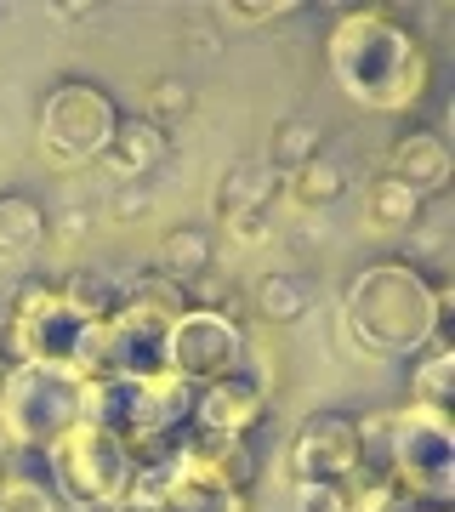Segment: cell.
I'll return each instance as SVG.
<instances>
[{
	"mask_svg": "<svg viewBox=\"0 0 455 512\" xmlns=\"http://www.w3.org/2000/svg\"><path fill=\"white\" fill-rule=\"evenodd\" d=\"M325 69L347 103L370 114H404L427 97L433 63L416 29H404L393 6H353L325 40Z\"/></svg>",
	"mask_w": 455,
	"mask_h": 512,
	"instance_id": "cell-1",
	"label": "cell"
},
{
	"mask_svg": "<svg viewBox=\"0 0 455 512\" xmlns=\"http://www.w3.org/2000/svg\"><path fill=\"white\" fill-rule=\"evenodd\" d=\"M342 330L359 353L376 359H410L427 348H455L450 319L433 302V279L404 256H382L347 279Z\"/></svg>",
	"mask_w": 455,
	"mask_h": 512,
	"instance_id": "cell-2",
	"label": "cell"
},
{
	"mask_svg": "<svg viewBox=\"0 0 455 512\" xmlns=\"http://www.w3.org/2000/svg\"><path fill=\"white\" fill-rule=\"evenodd\" d=\"M86 421V376L69 365L0 370V439L6 450H52Z\"/></svg>",
	"mask_w": 455,
	"mask_h": 512,
	"instance_id": "cell-3",
	"label": "cell"
},
{
	"mask_svg": "<svg viewBox=\"0 0 455 512\" xmlns=\"http://www.w3.org/2000/svg\"><path fill=\"white\" fill-rule=\"evenodd\" d=\"M387 444H393V484L416 507H450L455 501V421H450V410H427V404L387 410Z\"/></svg>",
	"mask_w": 455,
	"mask_h": 512,
	"instance_id": "cell-4",
	"label": "cell"
},
{
	"mask_svg": "<svg viewBox=\"0 0 455 512\" xmlns=\"http://www.w3.org/2000/svg\"><path fill=\"white\" fill-rule=\"evenodd\" d=\"M46 467H52V495L69 501L74 512H114L131 490V450L126 439H114L103 427H69L63 439L46 450Z\"/></svg>",
	"mask_w": 455,
	"mask_h": 512,
	"instance_id": "cell-5",
	"label": "cell"
},
{
	"mask_svg": "<svg viewBox=\"0 0 455 512\" xmlns=\"http://www.w3.org/2000/svg\"><path fill=\"white\" fill-rule=\"evenodd\" d=\"M114 126H120V109L103 86L91 80H63L46 103H40V160L52 171H74V165L103 160Z\"/></svg>",
	"mask_w": 455,
	"mask_h": 512,
	"instance_id": "cell-6",
	"label": "cell"
},
{
	"mask_svg": "<svg viewBox=\"0 0 455 512\" xmlns=\"http://www.w3.org/2000/svg\"><path fill=\"white\" fill-rule=\"evenodd\" d=\"M251 359L245 325L222 308H188L165 330V376H177L188 387H205L217 376H234Z\"/></svg>",
	"mask_w": 455,
	"mask_h": 512,
	"instance_id": "cell-7",
	"label": "cell"
},
{
	"mask_svg": "<svg viewBox=\"0 0 455 512\" xmlns=\"http://www.w3.org/2000/svg\"><path fill=\"white\" fill-rule=\"evenodd\" d=\"M6 319L18 325V348H23V365H69L80 370V353H86V336H91V319L57 296V285L46 279H23L18 296Z\"/></svg>",
	"mask_w": 455,
	"mask_h": 512,
	"instance_id": "cell-8",
	"label": "cell"
},
{
	"mask_svg": "<svg viewBox=\"0 0 455 512\" xmlns=\"http://www.w3.org/2000/svg\"><path fill=\"white\" fill-rule=\"evenodd\" d=\"M165 330H171V319L137 308V302H120V313L97 325V376H131V382L160 376Z\"/></svg>",
	"mask_w": 455,
	"mask_h": 512,
	"instance_id": "cell-9",
	"label": "cell"
},
{
	"mask_svg": "<svg viewBox=\"0 0 455 512\" xmlns=\"http://www.w3.org/2000/svg\"><path fill=\"white\" fill-rule=\"evenodd\" d=\"M262 416H268V387H262V376L234 370V376H217V382L194 387V416H188V427L205 433V439H251Z\"/></svg>",
	"mask_w": 455,
	"mask_h": 512,
	"instance_id": "cell-10",
	"label": "cell"
},
{
	"mask_svg": "<svg viewBox=\"0 0 455 512\" xmlns=\"http://www.w3.org/2000/svg\"><path fill=\"white\" fill-rule=\"evenodd\" d=\"M353 456H359V439H353V416H336V410H319L296 427L291 439V478L308 484V478H325V484H347L353 478Z\"/></svg>",
	"mask_w": 455,
	"mask_h": 512,
	"instance_id": "cell-11",
	"label": "cell"
},
{
	"mask_svg": "<svg viewBox=\"0 0 455 512\" xmlns=\"http://www.w3.org/2000/svg\"><path fill=\"white\" fill-rule=\"evenodd\" d=\"M387 177H393V183H404L421 205H427L433 194H444V188H450V177H455L450 143H444L438 131H404L399 143L387 148Z\"/></svg>",
	"mask_w": 455,
	"mask_h": 512,
	"instance_id": "cell-12",
	"label": "cell"
},
{
	"mask_svg": "<svg viewBox=\"0 0 455 512\" xmlns=\"http://www.w3.org/2000/svg\"><path fill=\"white\" fill-rule=\"evenodd\" d=\"M154 512H251V501L239 490H228L222 478H211L200 461L177 456V478L165 484V495L154 501Z\"/></svg>",
	"mask_w": 455,
	"mask_h": 512,
	"instance_id": "cell-13",
	"label": "cell"
},
{
	"mask_svg": "<svg viewBox=\"0 0 455 512\" xmlns=\"http://www.w3.org/2000/svg\"><path fill=\"white\" fill-rule=\"evenodd\" d=\"M165 131L160 126H148V120H120L109 137V148H103V160L114 165V177L120 183H143L148 171L165 160Z\"/></svg>",
	"mask_w": 455,
	"mask_h": 512,
	"instance_id": "cell-14",
	"label": "cell"
},
{
	"mask_svg": "<svg viewBox=\"0 0 455 512\" xmlns=\"http://www.w3.org/2000/svg\"><path fill=\"white\" fill-rule=\"evenodd\" d=\"M308 308H313V279L308 274L268 268V274L251 285V313L256 319H268V325H296Z\"/></svg>",
	"mask_w": 455,
	"mask_h": 512,
	"instance_id": "cell-15",
	"label": "cell"
},
{
	"mask_svg": "<svg viewBox=\"0 0 455 512\" xmlns=\"http://www.w3.org/2000/svg\"><path fill=\"white\" fill-rule=\"evenodd\" d=\"M46 234H52V217L29 194H0V262L35 256L46 245Z\"/></svg>",
	"mask_w": 455,
	"mask_h": 512,
	"instance_id": "cell-16",
	"label": "cell"
},
{
	"mask_svg": "<svg viewBox=\"0 0 455 512\" xmlns=\"http://www.w3.org/2000/svg\"><path fill=\"white\" fill-rule=\"evenodd\" d=\"M57 296H63L80 319L103 325V319H114L120 302H126V279H114L109 268H74V274L57 285Z\"/></svg>",
	"mask_w": 455,
	"mask_h": 512,
	"instance_id": "cell-17",
	"label": "cell"
},
{
	"mask_svg": "<svg viewBox=\"0 0 455 512\" xmlns=\"http://www.w3.org/2000/svg\"><path fill=\"white\" fill-rule=\"evenodd\" d=\"M273 188H279V177H273L262 160H234L217 177V211H222V217H239V211H268Z\"/></svg>",
	"mask_w": 455,
	"mask_h": 512,
	"instance_id": "cell-18",
	"label": "cell"
},
{
	"mask_svg": "<svg viewBox=\"0 0 455 512\" xmlns=\"http://www.w3.org/2000/svg\"><path fill=\"white\" fill-rule=\"evenodd\" d=\"M353 439H359V456H353V478H347V490H376V484H393L387 410H382V416H359V421H353Z\"/></svg>",
	"mask_w": 455,
	"mask_h": 512,
	"instance_id": "cell-19",
	"label": "cell"
},
{
	"mask_svg": "<svg viewBox=\"0 0 455 512\" xmlns=\"http://www.w3.org/2000/svg\"><path fill=\"white\" fill-rule=\"evenodd\" d=\"M279 188H285V200L302 205V211H319V205L342 200L347 194V171L336 160H308L296 165L291 177H279Z\"/></svg>",
	"mask_w": 455,
	"mask_h": 512,
	"instance_id": "cell-20",
	"label": "cell"
},
{
	"mask_svg": "<svg viewBox=\"0 0 455 512\" xmlns=\"http://www.w3.org/2000/svg\"><path fill=\"white\" fill-rule=\"evenodd\" d=\"M364 217H370L376 234H399V228H416L421 222V200L404 183H393V177H376V183L364 188Z\"/></svg>",
	"mask_w": 455,
	"mask_h": 512,
	"instance_id": "cell-21",
	"label": "cell"
},
{
	"mask_svg": "<svg viewBox=\"0 0 455 512\" xmlns=\"http://www.w3.org/2000/svg\"><path fill=\"white\" fill-rule=\"evenodd\" d=\"M410 404L450 410L455 404V348H427L410 370Z\"/></svg>",
	"mask_w": 455,
	"mask_h": 512,
	"instance_id": "cell-22",
	"label": "cell"
},
{
	"mask_svg": "<svg viewBox=\"0 0 455 512\" xmlns=\"http://www.w3.org/2000/svg\"><path fill=\"white\" fill-rule=\"evenodd\" d=\"M160 268L154 274H165V279H194V274H205L211 268V234L205 228H171V234L160 239V256H154Z\"/></svg>",
	"mask_w": 455,
	"mask_h": 512,
	"instance_id": "cell-23",
	"label": "cell"
},
{
	"mask_svg": "<svg viewBox=\"0 0 455 512\" xmlns=\"http://www.w3.org/2000/svg\"><path fill=\"white\" fill-rule=\"evenodd\" d=\"M319 160V126L313 120H285V126H273V143L268 154H262V165H268L273 177H291L296 165Z\"/></svg>",
	"mask_w": 455,
	"mask_h": 512,
	"instance_id": "cell-24",
	"label": "cell"
},
{
	"mask_svg": "<svg viewBox=\"0 0 455 512\" xmlns=\"http://www.w3.org/2000/svg\"><path fill=\"white\" fill-rule=\"evenodd\" d=\"M0 512H63L52 484L35 473H6L0 478Z\"/></svg>",
	"mask_w": 455,
	"mask_h": 512,
	"instance_id": "cell-25",
	"label": "cell"
},
{
	"mask_svg": "<svg viewBox=\"0 0 455 512\" xmlns=\"http://www.w3.org/2000/svg\"><path fill=\"white\" fill-rule=\"evenodd\" d=\"M188 109H194V92L182 86L177 74H165V80H154V86H148V114H143V120L165 131V126H177Z\"/></svg>",
	"mask_w": 455,
	"mask_h": 512,
	"instance_id": "cell-26",
	"label": "cell"
},
{
	"mask_svg": "<svg viewBox=\"0 0 455 512\" xmlns=\"http://www.w3.org/2000/svg\"><path fill=\"white\" fill-rule=\"evenodd\" d=\"M296 0H256V6H245V0H222V6H211V18L228 23V29H239V23H279L291 18Z\"/></svg>",
	"mask_w": 455,
	"mask_h": 512,
	"instance_id": "cell-27",
	"label": "cell"
},
{
	"mask_svg": "<svg viewBox=\"0 0 455 512\" xmlns=\"http://www.w3.org/2000/svg\"><path fill=\"white\" fill-rule=\"evenodd\" d=\"M347 512H416V501L399 484H376V490H347Z\"/></svg>",
	"mask_w": 455,
	"mask_h": 512,
	"instance_id": "cell-28",
	"label": "cell"
},
{
	"mask_svg": "<svg viewBox=\"0 0 455 512\" xmlns=\"http://www.w3.org/2000/svg\"><path fill=\"white\" fill-rule=\"evenodd\" d=\"M296 512H347V484H325V478L296 484Z\"/></svg>",
	"mask_w": 455,
	"mask_h": 512,
	"instance_id": "cell-29",
	"label": "cell"
},
{
	"mask_svg": "<svg viewBox=\"0 0 455 512\" xmlns=\"http://www.w3.org/2000/svg\"><path fill=\"white\" fill-rule=\"evenodd\" d=\"M228 222V234H234V245H262V239L273 234L268 211H239V217H222Z\"/></svg>",
	"mask_w": 455,
	"mask_h": 512,
	"instance_id": "cell-30",
	"label": "cell"
},
{
	"mask_svg": "<svg viewBox=\"0 0 455 512\" xmlns=\"http://www.w3.org/2000/svg\"><path fill=\"white\" fill-rule=\"evenodd\" d=\"M148 205H154L148 183H120V194H114V217H120V222H131V217H143Z\"/></svg>",
	"mask_w": 455,
	"mask_h": 512,
	"instance_id": "cell-31",
	"label": "cell"
},
{
	"mask_svg": "<svg viewBox=\"0 0 455 512\" xmlns=\"http://www.w3.org/2000/svg\"><path fill=\"white\" fill-rule=\"evenodd\" d=\"M57 222H63V228H57L63 239H80V234H86V211H63Z\"/></svg>",
	"mask_w": 455,
	"mask_h": 512,
	"instance_id": "cell-32",
	"label": "cell"
},
{
	"mask_svg": "<svg viewBox=\"0 0 455 512\" xmlns=\"http://www.w3.org/2000/svg\"><path fill=\"white\" fill-rule=\"evenodd\" d=\"M416 512H444V507H416Z\"/></svg>",
	"mask_w": 455,
	"mask_h": 512,
	"instance_id": "cell-33",
	"label": "cell"
},
{
	"mask_svg": "<svg viewBox=\"0 0 455 512\" xmlns=\"http://www.w3.org/2000/svg\"><path fill=\"white\" fill-rule=\"evenodd\" d=\"M0 456H6V439H0Z\"/></svg>",
	"mask_w": 455,
	"mask_h": 512,
	"instance_id": "cell-34",
	"label": "cell"
},
{
	"mask_svg": "<svg viewBox=\"0 0 455 512\" xmlns=\"http://www.w3.org/2000/svg\"><path fill=\"white\" fill-rule=\"evenodd\" d=\"M0 478H6V467H0Z\"/></svg>",
	"mask_w": 455,
	"mask_h": 512,
	"instance_id": "cell-35",
	"label": "cell"
}]
</instances>
